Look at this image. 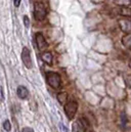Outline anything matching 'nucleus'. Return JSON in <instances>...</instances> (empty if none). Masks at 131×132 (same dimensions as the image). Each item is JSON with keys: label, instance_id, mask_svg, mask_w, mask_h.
Returning <instances> with one entry per match:
<instances>
[{"label": "nucleus", "instance_id": "nucleus-17", "mask_svg": "<svg viewBox=\"0 0 131 132\" xmlns=\"http://www.w3.org/2000/svg\"><path fill=\"white\" fill-rule=\"evenodd\" d=\"M4 99V95H3V90H2V87L0 86V102L3 101Z\"/></svg>", "mask_w": 131, "mask_h": 132}, {"label": "nucleus", "instance_id": "nucleus-18", "mask_svg": "<svg viewBox=\"0 0 131 132\" xmlns=\"http://www.w3.org/2000/svg\"><path fill=\"white\" fill-rule=\"evenodd\" d=\"M22 132H34V131H33L32 128H30V127H25V128L22 130Z\"/></svg>", "mask_w": 131, "mask_h": 132}, {"label": "nucleus", "instance_id": "nucleus-19", "mask_svg": "<svg viewBox=\"0 0 131 132\" xmlns=\"http://www.w3.org/2000/svg\"><path fill=\"white\" fill-rule=\"evenodd\" d=\"M13 3H14V6L15 7H19L20 4H21V0H13Z\"/></svg>", "mask_w": 131, "mask_h": 132}, {"label": "nucleus", "instance_id": "nucleus-13", "mask_svg": "<svg viewBox=\"0 0 131 132\" xmlns=\"http://www.w3.org/2000/svg\"><path fill=\"white\" fill-rule=\"evenodd\" d=\"M115 2L122 6H128L131 4V0H115Z\"/></svg>", "mask_w": 131, "mask_h": 132}, {"label": "nucleus", "instance_id": "nucleus-14", "mask_svg": "<svg viewBox=\"0 0 131 132\" xmlns=\"http://www.w3.org/2000/svg\"><path fill=\"white\" fill-rule=\"evenodd\" d=\"M3 128H4L6 131H10V129H11V126H10V122H9L8 120L4 121V123H3Z\"/></svg>", "mask_w": 131, "mask_h": 132}, {"label": "nucleus", "instance_id": "nucleus-15", "mask_svg": "<svg viewBox=\"0 0 131 132\" xmlns=\"http://www.w3.org/2000/svg\"><path fill=\"white\" fill-rule=\"evenodd\" d=\"M125 83H126V85H127L128 87L131 88V75L127 76V77L125 78Z\"/></svg>", "mask_w": 131, "mask_h": 132}, {"label": "nucleus", "instance_id": "nucleus-2", "mask_svg": "<svg viewBox=\"0 0 131 132\" xmlns=\"http://www.w3.org/2000/svg\"><path fill=\"white\" fill-rule=\"evenodd\" d=\"M47 14L46 7L42 2H35L34 3V16L37 21H42L45 19Z\"/></svg>", "mask_w": 131, "mask_h": 132}, {"label": "nucleus", "instance_id": "nucleus-5", "mask_svg": "<svg viewBox=\"0 0 131 132\" xmlns=\"http://www.w3.org/2000/svg\"><path fill=\"white\" fill-rule=\"evenodd\" d=\"M22 60H23L24 65L27 67V69H32L33 62H32V59H31V53H30V50L27 47H24L23 48V51H22Z\"/></svg>", "mask_w": 131, "mask_h": 132}, {"label": "nucleus", "instance_id": "nucleus-4", "mask_svg": "<svg viewBox=\"0 0 131 132\" xmlns=\"http://www.w3.org/2000/svg\"><path fill=\"white\" fill-rule=\"evenodd\" d=\"M88 126V123L85 121L84 118H81L79 120H77L76 122H74V124L72 125V131L73 132H85L86 127Z\"/></svg>", "mask_w": 131, "mask_h": 132}, {"label": "nucleus", "instance_id": "nucleus-3", "mask_svg": "<svg viewBox=\"0 0 131 132\" xmlns=\"http://www.w3.org/2000/svg\"><path fill=\"white\" fill-rule=\"evenodd\" d=\"M77 110H78V103L76 100H70L68 102H66L65 104V113L68 117L69 120H73L76 113H77Z\"/></svg>", "mask_w": 131, "mask_h": 132}, {"label": "nucleus", "instance_id": "nucleus-20", "mask_svg": "<svg viewBox=\"0 0 131 132\" xmlns=\"http://www.w3.org/2000/svg\"><path fill=\"white\" fill-rule=\"evenodd\" d=\"M129 67L131 68V60H130V62H129Z\"/></svg>", "mask_w": 131, "mask_h": 132}, {"label": "nucleus", "instance_id": "nucleus-8", "mask_svg": "<svg viewBox=\"0 0 131 132\" xmlns=\"http://www.w3.org/2000/svg\"><path fill=\"white\" fill-rule=\"evenodd\" d=\"M18 96L20 98L25 99L29 96V91L25 86H19L18 88Z\"/></svg>", "mask_w": 131, "mask_h": 132}, {"label": "nucleus", "instance_id": "nucleus-1", "mask_svg": "<svg viewBox=\"0 0 131 132\" xmlns=\"http://www.w3.org/2000/svg\"><path fill=\"white\" fill-rule=\"evenodd\" d=\"M46 81L48 83V85L53 88V89H58L61 87L62 84V79L61 76L55 73V72H48L46 73Z\"/></svg>", "mask_w": 131, "mask_h": 132}, {"label": "nucleus", "instance_id": "nucleus-10", "mask_svg": "<svg viewBox=\"0 0 131 132\" xmlns=\"http://www.w3.org/2000/svg\"><path fill=\"white\" fill-rule=\"evenodd\" d=\"M118 11H119V14L123 16H131V8L128 6H121Z\"/></svg>", "mask_w": 131, "mask_h": 132}, {"label": "nucleus", "instance_id": "nucleus-9", "mask_svg": "<svg viewBox=\"0 0 131 132\" xmlns=\"http://www.w3.org/2000/svg\"><path fill=\"white\" fill-rule=\"evenodd\" d=\"M41 59L47 65H51L52 64V54L50 52H43L41 54Z\"/></svg>", "mask_w": 131, "mask_h": 132}, {"label": "nucleus", "instance_id": "nucleus-6", "mask_svg": "<svg viewBox=\"0 0 131 132\" xmlns=\"http://www.w3.org/2000/svg\"><path fill=\"white\" fill-rule=\"evenodd\" d=\"M35 40H36L37 47H38V49L40 51H43V50H45L48 47V44H47L44 36L40 33V32L39 33H36V35H35Z\"/></svg>", "mask_w": 131, "mask_h": 132}, {"label": "nucleus", "instance_id": "nucleus-12", "mask_svg": "<svg viewBox=\"0 0 131 132\" xmlns=\"http://www.w3.org/2000/svg\"><path fill=\"white\" fill-rule=\"evenodd\" d=\"M67 93L65 92H61V93H59L58 94V100L60 101V103L61 104H64L66 101H67Z\"/></svg>", "mask_w": 131, "mask_h": 132}, {"label": "nucleus", "instance_id": "nucleus-16", "mask_svg": "<svg viewBox=\"0 0 131 132\" xmlns=\"http://www.w3.org/2000/svg\"><path fill=\"white\" fill-rule=\"evenodd\" d=\"M24 24H25V26H26L27 28H28L29 25H30V21H29V18H28L27 15L24 16Z\"/></svg>", "mask_w": 131, "mask_h": 132}, {"label": "nucleus", "instance_id": "nucleus-7", "mask_svg": "<svg viewBox=\"0 0 131 132\" xmlns=\"http://www.w3.org/2000/svg\"><path fill=\"white\" fill-rule=\"evenodd\" d=\"M119 26L124 33L131 34V21H129V20H119Z\"/></svg>", "mask_w": 131, "mask_h": 132}, {"label": "nucleus", "instance_id": "nucleus-11", "mask_svg": "<svg viewBox=\"0 0 131 132\" xmlns=\"http://www.w3.org/2000/svg\"><path fill=\"white\" fill-rule=\"evenodd\" d=\"M122 44L127 48L131 50V34H128L122 38Z\"/></svg>", "mask_w": 131, "mask_h": 132}]
</instances>
